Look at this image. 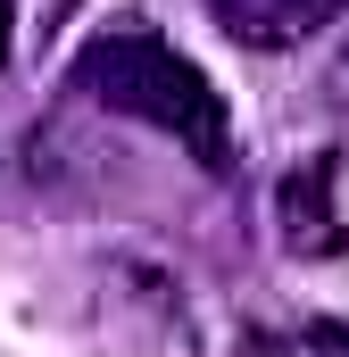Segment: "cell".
Returning a JSON list of instances; mask_svg holds the SVG:
<instances>
[{"label":"cell","mask_w":349,"mask_h":357,"mask_svg":"<svg viewBox=\"0 0 349 357\" xmlns=\"http://www.w3.org/2000/svg\"><path fill=\"white\" fill-rule=\"evenodd\" d=\"M0 59H8V0H0Z\"/></svg>","instance_id":"cell-3"},{"label":"cell","mask_w":349,"mask_h":357,"mask_svg":"<svg viewBox=\"0 0 349 357\" xmlns=\"http://www.w3.org/2000/svg\"><path fill=\"white\" fill-rule=\"evenodd\" d=\"M349 0H208V17L242 42V50H299L316 42Z\"/></svg>","instance_id":"cell-2"},{"label":"cell","mask_w":349,"mask_h":357,"mask_svg":"<svg viewBox=\"0 0 349 357\" xmlns=\"http://www.w3.org/2000/svg\"><path fill=\"white\" fill-rule=\"evenodd\" d=\"M75 84H84L100 108H125V116L174 133L200 167H225V158H233V133H225V100H216V84H208L174 42H158L150 25H117V33H100L84 59H75Z\"/></svg>","instance_id":"cell-1"}]
</instances>
